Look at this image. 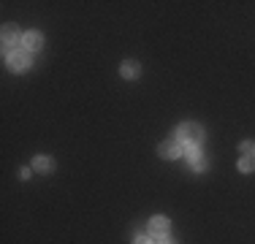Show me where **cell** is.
I'll return each instance as SVG.
<instances>
[{
	"label": "cell",
	"mask_w": 255,
	"mask_h": 244,
	"mask_svg": "<svg viewBox=\"0 0 255 244\" xmlns=\"http://www.w3.org/2000/svg\"><path fill=\"white\" fill-rule=\"evenodd\" d=\"M201 138H204V127L198 125V122H185V125H179V130H177V141L179 144L198 146Z\"/></svg>",
	"instance_id": "1"
},
{
	"label": "cell",
	"mask_w": 255,
	"mask_h": 244,
	"mask_svg": "<svg viewBox=\"0 0 255 244\" xmlns=\"http://www.w3.org/2000/svg\"><path fill=\"white\" fill-rule=\"evenodd\" d=\"M5 63H8L14 71H27V68H30V52H25V49L5 52Z\"/></svg>",
	"instance_id": "2"
},
{
	"label": "cell",
	"mask_w": 255,
	"mask_h": 244,
	"mask_svg": "<svg viewBox=\"0 0 255 244\" xmlns=\"http://www.w3.org/2000/svg\"><path fill=\"white\" fill-rule=\"evenodd\" d=\"M25 41V35H19V30L14 24H5L3 27V49L5 52H16V46Z\"/></svg>",
	"instance_id": "3"
},
{
	"label": "cell",
	"mask_w": 255,
	"mask_h": 244,
	"mask_svg": "<svg viewBox=\"0 0 255 244\" xmlns=\"http://www.w3.org/2000/svg\"><path fill=\"white\" fill-rule=\"evenodd\" d=\"M168 225H171V223H168L166 217L157 215V217L149 220V234L157 236V239H166V236H168Z\"/></svg>",
	"instance_id": "4"
},
{
	"label": "cell",
	"mask_w": 255,
	"mask_h": 244,
	"mask_svg": "<svg viewBox=\"0 0 255 244\" xmlns=\"http://www.w3.org/2000/svg\"><path fill=\"white\" fill-rule=\"evenodd\" d=\"M157 152H160V157H163V160H174V157H179L182 146H179L177 138H171V141H163L160 146H157Z\"/></svg>",
	"instance_id": "5"
},
{
	"label": "cell",
	"mask_w": 255,
	"mask_h": 244,
	"mask_svg": "<svg viewBox=\"0 0 255 244\" xmlns=\"http://www.w3.org/2000/svg\"><path fill=\"white\" fill-rule=\"evenodd\" d=\"M22 46H25V52H38V49L44 46V35L35 33V30H30V33H25V41H22Z\"/></svg>",
	"instance_id": "6"
},
{
	"label": "cell",
	"mask_w": 255,
	"mask_h": 244,
	"mask_svg": "<svg viewBox=\"0 0 255 244\" xmlns=\"http://www.w3.org/2000/svg\"><path fill=\"white\" fill-rule=\"evenodd\" d=\"M33 168L38 171V174H52V171H54V160L49 155H35L33 157Z\"/></svg>",
	"instance_id": "7"
},
{
	"label": "cell",
	"mask_w": 255,
	"mask_h": 244,
	"mask_svg": "<svg viewBox=\"0 0 255 244\" xmlns=\"http://www.w3.org/2000/svg\"><path fill=\"white\" fill-rule=\"evenodd\" d=\"M187 160H190V166L196 168V171H204L206 168V160H204L201 152H198V146H187Z\"/></svg>",
	"instance_id": "8"
},
{
	"label": "cell",
	"mask_w": 255,
	"mask_h": 244,
	"mask_svg": "<svg viewBox=\"0 0 255 244\" xmlns=\"http://www.w3.org/2000/svg\"><path fill=\"white\" fill-rule=\"evenodd\" d=\"M120 73H123L125 79H136L138 73H141V65H138L136 60H125V63L120 65Z\"/></svg>",
	"instance_id": "9"
},
{
	"label": "cell",
	"mask_w": 255,
	"mask_h": 244,
	"mask_svg": "<svg viewBox=\"0 0 255 244\" xmlns=\"http://www.w3.org/2000/svg\"><path fill=\"white\" fill-rule=\"evenodd\" d=\"M253 168H255L253 157H242V160H239V171H245V174H247V171H253Z\"/></svg>",
	"instance_id": "10"
},
{
	"label": "cell",
	"mask_w": 255,
	"mask_h": 244,
	"mask_svg": "<svg viewBox=\"0 0 255 244\" xmlns=\"http://www.w3.org/2000/svg\"><path fill=\"white\" fill-rule=\"evenodd\" d=\"M239 152H242V155H250V152H253V144H250V141H242V144H239Z\"/></svg>",
	"instance_id": "11"
},
{
	"label": "cell",
	"mask_w": 255,
	"mask_h": 244,
	"mask_svg": "<svg viewBox=\"0 0 255 244\" xmlns=\"http://www.w3.org/2000/svg\"><path fill=\"white\" fill-rule=\"evenodd\" d=\"M133 244H152V239H149V236H138V239L133 242Z\"/></svg>",
	"instance_id": "12"
},
{
	"label": "cell",
	"mask_w": 255,
	"mask_h": 244,
	"mask_svg": "<svg viewBox=\"0 0 255 244\" xmlns=\"http://www.w3.org/2000/svg\"><path fill=\"white\" fill-rule=\"evenodd\" d=\"M157 244H177V242H174V239H168V236H166V239H160Z\"/></svg>",
	"instance_id": "13"
},
{
	"label": "cell",
	"mask_w": 255,
	"mask_h": 244,
	"mask_svg": "<svg viewBox=\"0 0 255 244\" xmlns=\"http://www.w3.org/2000/svg\"><path fill=\"white\" fill-rule=\"evenodd\" d=\"M253 152H255V146H253Z\"/></svg>",
	"instance_id": "14"
}]
</instances>
